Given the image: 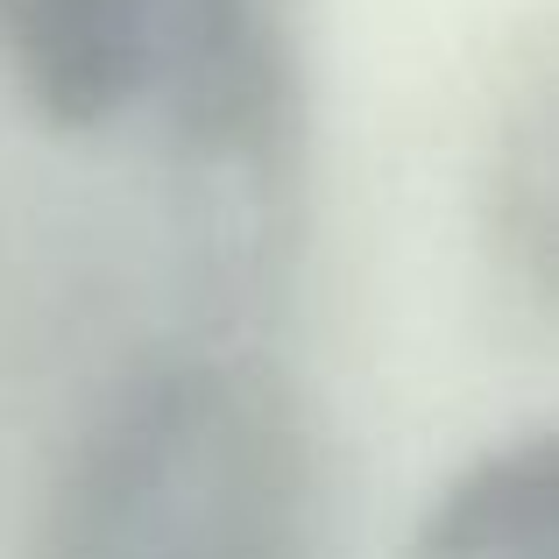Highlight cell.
<instances>
[{"label": "cell", "instance_id": "6da1fadb", "mask_svg": "<svg viewBox=\"0 0 559 559\" xmlns=\"http://www.w3.org/2000/svg\"><path fill=\"white\" fill-rule=\"evenodd\" d=\"M36 559H319V447L284 369L178 355L79 432Z\"/></svg>", "mask_w": 559, "mask_h": 559}, {"label": "cell", "instance_id": "5b68a950", "mask_svg": "<svg viewBox=\"0 0 559 559\" xmlns=\"http://www.w3.org/2000/svg\"><path fill=\"white\" fill-rule=\"evenodd\" d=\"M489 241L510 284L559 312V50L503 107L489 142Z\"/></svg>", "mask_w": 559, "mask_h": 559}, {"label": "cell", "instance_id": "3957f363", "mask_svg": "<svg viewBox=\"0 0 559 559\" xmlns=\"http://www.w3.org/2000/svg\"><path fill=\"white\" fill-rule=\"evenodd\" d=\"M164 0H0V71L57 135H93L150 99Z\"/></svg>", "mask_w": 559, "mask_h": 559}, {"label": "cell", "instance_id": "7a4b0ae2", "mask_svg": "<svg viewBox=\"0 0 559 559\" xmlns=\"http://www.w3.org/2000/svg\"><path fill=\"white\" fill-rule=\"evenodd\" d=\"M227 284L284 270L305 191L298 0H164L150 99Z\"/></svg>", "mask_w": 559, "mask_h": 559}, {"label": "cell", "instance_id": "277c9868", "mask_svg": "<svg viewBox=\"0 0 559 559\" xmlns=\"http://www.w3.org/2000/svg\"><path fill=\"white\" fill-rule=\"evenodd\" d=\"M411 559H559V432L467 461L425 503Z\"/></svg>", "mask_w": 559, "mask_h": 559}]
</instances>
